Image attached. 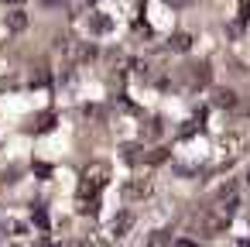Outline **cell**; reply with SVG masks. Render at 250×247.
<instances>
[{"mask_svg": "<svg viewBox=\"0 0 250 247\" xmlns=\"http://www.w3.org/2000/svg\"><path fill=\"white\" fill-rule=\"evenodd\" d=\"M55 127V113H45V117H38V124H35V131H52Z\"/></svg>", "mask_w": 250, "mask_h": 247, "instance_id": "6", "label": "cell"}, {"mask_svg": "<svg viewBox=\"0 0 250 247\" xmlns=\"http://www.w3.org/2000/svg\"><path fill=\"white\" fill-rule=\"evenodd\" d=\"M35 223H38V226H48V216H45L42 206H35Z\"/></svg>", "mask_w": 250, "mask_h": 247, "instance_id": "10", "label": "cell"}, {"mask_svg": "<svg viewBox=\"0 0 250 247\" xmlns=\"http://www.w3.org/2000/svg\"><path fill=\"white\" fill-rule=\"evenodd\" d=\"M240 21H250V0H240Z\"/></svg>", "mask_w": 250, "mask_h": 247, "instance_id": "11", "label": "cell"}, {"mask_svg": "<svg viewBox=\"0 0 250 247\" xmlns=\"http://www.w3.org/2000/svg\"><path fill=\"white\" fill-rule=\"evenodd\" d=\"M212 103H216V107H233L236 96H233V90H216V93H212Z\"/></svg>", "mask_w": 250, "mask_h": 247, "instance_id": "4", "label": "cell"}, {"mask_svg": "<svg viewBox=\"0 0 250 247\" xmlns=\"http://www.w3.org/2000/svg\"><path fill=\"white\" fill-rule=\"evenodd\" d=\"M188 45H192L188 35H175V48H188Z\"/></svg>", "mask_w": 250, "mask_h": 247, "instance_id": "12", "label": "cell"}, {"mask_svg": "<svg viewBox=\"0 0 250 247\" xmlns=\"http://www.w3.org/2000/svg\"><path fill=\"white\" fill-rule=\"evenodd\" d=\"M42 247H55V244H48V240H45V244H42Z\"/></svg>", "mask_w": 250, "mask_h": 247, "instance_id": "13", "label": "cell"}, {"mask_svg": "<svg viewBox=\"0 0 250 247\" xmlns=\"http://www.w3.org/2000/svg\"><path fill=\"white\" fill-rule=\"evenodd\" d=\"M106 179H110V172H106L103 161H93V165L83 172V179H79V202H83L79 209H83V213H96V196L103 192Z\"/></svg>", "mask_w": 250, "mask_h": 247, "instance_id": "1", "label": "cell"}, {"mask_svg": "<svg viewBox=\"0 0 250 247\" xmlns=\"http://www.w3.org/2000/svg\"><path fill=\"white\" fill-rule=\"evenodd\" d=\"M168 244H171V233L168 230H154L151 240H147V247H168Z\"/></svg>", "mask_w": 250, "mask_h": 247, "instance_id": "5", "label": "cell"}, {"mask_svg": "<svg viewBox=\"0 0 250 247\" xmlns=\"http://www.w3.org/2000/svg\"><path fill=\"white\" fill-rule=\"evenodd\" d=\"M11 4H18V0H11Z\"/></svg>", "mask_w": 250, "mask_h": 247, "instance_id": "14", "label": "cell"}, {"mask_svg": "<svg viewBox=\"0 0 250 247\" xmlns=\"http://www.w3.org/2000/svg\"><path fill=\"white\" fill-rule=\"evenodd\" d=\"M130 226H134V216H130V213L124 209V213H120V216H117V220L110 223V233H113V237H124V233H127Z\"/></svg>", "mask_w": 250, "mask_h": 247, "instance_id": "2", "label": "cell"}, {"mask_svg": "<svg viewBox=\"0 0 250 247\" xmlns=\"http://www.w3.org/2000/svg\"><path fill=\"white\" fill-rule=\"evenodd\" d=\"M147 161H151V165H161V161H168V151H165V148H154V151L147 155Z\"/></svg>", "mask_w": 250, "mask_h": 247, "instance_id": "7", "label": "cell"}, {"mask_svg": "<svg viewBox=\"0 0 250 247\" xmlns=\"http://www.w3.org/2000/svg\"><path fill=\"white\" fill-rule=\"evenodd\" d=\"M35 175H42V179H48V175H52V168H48L45 161H35Z\"/></svg>", "mask_w": 250, "mask_h": 247, "instance_id": "9", "label": "cell"}, {"mask_svg": "<svg viewBox=\"0 0 250 247\" xmlns=\"http://www.w3.org/2000/svg\"><path fill=\"white\" fill-rule=\"evenodd\" d=\"M24 24H28V18H24L21 11H18V14H11V28H14V31H18V28H24Z\"/></svg>", "mask_w": 250, "mask_h": 247, "instance_id": "8", "label": "cell"}, {"mask_svg": "<svg viewBox=\"0 0 250 247\" xmlns=\"http://www.w3.org/2000/svg\"><path fill=\"white\" fill-rule=\"evenodd\" d=\"M120 158H124L127 165H137V161H141V144H124V148H120Z\"/></svg>", "mask_w": 250, "mask_h": 247, "instance_id": "3", "label": "cell"}]
</instances>
